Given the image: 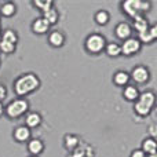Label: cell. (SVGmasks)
Masks as SVG:
<instances>
[{"instance_id": "cell-16", "label": "cell", "mask_w": 157, "mask_h": 157, "mask_svg": "<svg viewBox=\"0 0 157 157\" xmlns=\"http://www.w3.org/2000/svg\"><path fill=\"white\" fill-rule=\"evenodd\" d=\"M142 152L145 153V155H153V153H156L157 150V142L155 138H146L144 139V142H142Z\"/></svg>"}, {"instance_id": "cell-3", "label": "cell", "mask_w": 157, "mask_h": 157, "mask_svg": "<svg viewBox=\"0 0 157 157\" xmlns=\"http://www.w3.org/2000/svg\"><path fill=\"white\" fill-rule=\"evenodd\" d=\"M121 8L127 15H130L131 18H135L138 15H144L145 13L152 8V3L145 2V0H125L121 3Z\"/></svg>"}, {"instance_id": "cell-6", "label": "cell", "mask_w": 157, "mask_h": 157, "mask_svg": "<svg viewBox=\"0 0 157 157\" xmlns=\"http://www.w3.org/2000/svg\"><path fill=\"white\" fill-rule=\"evenodd\" d=\"M141 41L138 40L136 37H130L127 39V40L123 41V44L120 46V48H121V54L125 55V57H131V55L136 54V52L141 51Z\"/></svg>"}, {"instance_id": "cell-27", "label": "cell", "mask_w": 157, "mask_h": 157, "mask_svg": "<svg viewBox=\"0 0 157 157\" xmlns=\"http://www.w3.org/2000/svg\"><path fill=\"white\" fill-rule=\"evenodd\" d=\"M84 155H86V149H84V147L77 146L76 149L73 150V155H72L71 157H84Z\"/></svg>"}, {"instance_id": "cell-20", "label": "cell", "mask_w": 157, "mask_h": 157, "mask_svg": "<svg viewBox=\"0 0 157 157\" xmlns=\"http://www.w3.org/2000/svg\"><path fill=\"white\" fill-rule=\"evenodd\" d=\"M123 95L127 101H135L138 99L139 97V91L135 86H125L124 91H123Z\"/></svg>"}, {"instance_id": "cell-23", "label": "cell", "mask_w": 157, "mask_h": 157, "mask_svg": "<svg viewBox=\"0 0 157 157\" xmlns=\"http://www.w3.org/2000/svg\"><path fill=\"white\" fill-rule=\"evenodd\" d=\"M94 18H95V22H97L98 25H106L109 22L110 15H109V13L106 10H99V11H97Z\"/></svg>"}, {"instance_id": "cell-32", "label": "cell", "mask_w": 157, "mask_h": 157, "mask_svg": "<svg viewBox=\"0 0 157 157\" xmlns=\"http://www.w3.org/2000/svg\"><path fill=\"white\" fill-rule=\"evenodd\" d=\"M29 157H37V156H29Z\"/></svg>"}, {"instance_id": "cell-2", "label": "cell", "mask_w": 157, "mask_h": 157, "mask_svg": "<svg viewBox=\"0 0 157 157\" xmlns=\"http://www.w3.org/2000/svg\"><path fill=\"white\" fill-rule=\"evenodd\" d=\"M156 102V95L153 91H145L142 94H139L138 99H136L135 105H134V110L138 116L145 117L150 113V110L153 109Z\"/></svg>"}, {"instance_id": "cell-31", "label": "cell", "mask_w": 157, "mask_h": 157, "mask_svg": "<svg viewBox=\"0 0 157 157\" xmlns=\"http://www.w3.org/2000/svg\"><path fill=\"white\" fill-rule=\"evenodd\" d=\"M149 157H157V153H153V155H149Z\"/></svg>"}, {"instance_id": "cell-1", "label": "cell", "mask_w": 157, "mask_h": 157, "mask_svg": "<svg viewBox=\"0 0 157 157\" xmlns=\"http://www.w3.org/2000/svg\"><path fill=\"white\" fill-rule=\"evenodd\" d=\"M40 87V78L35 73L21 75L14 81V92L18 97H26L28 94L36 91Z\"/></svg>"}, {"instance_id": "cell-22", "label": "cell", "mask_w": 157, "mask_h": 157, "mask_svg": "<svg viewBox=\"0 0 157 157\" xmlns=\"http://www.w3.org/2000/svg\"><path fill=\"white\" fill-rule=\"evenodd\" d=\"M2 40L7 41V43H11V44H17L18 43V35H17V32L13 29H6L4 32H3Z\"/></svg>"}, {"instance_id": "cell-19", "label": "cell", "mask_w": 157, "mask_h": 157, "mask_svg": "<svg viewBox=\"0 0 157 157\" xmlns=\"http://www.w3.org/2000/svg\"><path fill=\"white\" fill-rule=\"evenodd\" d=\"M105 52L109 55V57H119V55H121V48H120V44L119 43H106L105 46Z\"/></svg>"}, {"instance_id": "cell-25", "label": "cell", "mask_w": 157, "mask_h": 157, "mask_svg": "<svg viewBox=\"0 0 157 157\" xmlns=\"http://www.w3.org/2000/svg\"><path fill=\"white\" fill-rule=\"evenodd\" d=\"M0 51H2L3 54H11V52L15 51V44H11L4 40H0Z\"/></svg>"}, {"instance_id": "cell-12", "label": "cell", "mask_w": 157, "mask_h": 157, "mask_svg": "<svg viewBox=\"0 0 157 157\" xmlns=\"http://www.w3.org/2000/svg\"><path fill=\"white\" fill-rule=\"evenodd\" d=\"M28 150H29V153L32 156H37L44 150V144L40 139H36V138L29 139L28 141Z\"/></svg>"}, {"instance_id": "cell-24", "label": "cell", "mask_w": 157, "mask_h": 157, "mask_svg": "<svg viewBox=\"0 0 157 157\" xmlns=\"http://www.w3.org/2000/svg\"><path fill=\"white\" fill-rule=\"evenodd\" d=\"M33 6L37 7L41 13H44V11L50 10L51 7H54V2H52V0H35Z\"/></svg>"}, {"instance_id": "cell-21", "label": "cell", "mask_w": 157, "mask_h": 157, "mask_svg": "<svg viewBox=\"0 0 157 157\" xmlns=\"http://www.w3.org/2000/svg\"><path fill=\"white\" fill-rule=\"evenodd\" d=\"M63 142H65V147L68 150H75L78 146V138L76 135H73V134H68V135H65Z\"/></svg>"}, {"instance_id": "cell-11", "label": "cell", "mask_w": 157, "mask_h": 157, "mask_svg": "<svg viewBox=\"0 0 157 157\" xmlns=\"http://www.w3.org/2000/svg\"><path fill=\"white\" fill-rule=\"evenodd\" d=\"M14 139L18 142H26L30 139V130L26 125H19L14 130Z\"/></svg>"}, {"instance_id": "cell-10", "label": "cell", "mask_w": 157, "mask_h": 157, "mask_svg": "<svg viewBox=\"0 0 157 157\" xmlns=\"http://www.w3.org/2000/svg\"><path fill=\"white\" fill-rule=\"evenodd\" d=\"M41 124V114L39 112H29L25 117V125L28 128H36Z\"/></svg>"}, {"instance_id": "cell-4", "label": "cell", "mask_w": 157, "mask_h": 157, "mask_svg": "<svg viewBox=\"0 0 157 157\" xmlns=\"http://www.w3.org/2000/svg\"><path fill=\"white\" fill-rule=\"evenodd\" d=\"M28 110H29V102L25 98H17V99L11 101L4 108V113L10 119H18L22 114L26 113Z\"/></svg>"}, {"instance_id": "cell-5", "label": "cell", "mask_w": 157, "mask_h": 157, "mask_svg": "<svg viewBox=\"0 0 157 157\" xmlns=\"http://www.w3.org/2000/svg\"><path fill=\"white\" fill-rule=\"evenodd\" d=\"M105 46L106 39L105 36L99 35V33H91V35L87 36L86 41H84V47L90 54H99L105 50Z\"/></svg>"}, {"instance_id": "cell-15", "label": "cell", "mask_w": 157, "mask_h": 157, "mask_svg": "<svg viewBox=\"0 0 157 157\" xmlns=\"http://www.w3.org/2000/svg\"><path fill=\"white\" fill-rule=\"evenodd\" d=\"M128 81H130V73L124 71H119L113 75V83L119 87H124L128 86Z\"/></svg>"}, {"instance_id": "cell-7", "label": "cell", "mask_w": 157, "mask_h": 157, "mask_svg": "<svg viewBox=\"0 0 157 157\" xmlns=\"http://www.w3.org/2000/svg\"><path fill=\"white\" fill-rule=\"evenodd\" d=\"M149 77H150V73H149V71H147V68H145V66H142V65L135 66V68L131 71V75H130V78H132V80L138 84L146 83V81L149 80Z\"/></svg>"}, {"instance_id": "cell-26", "label": "cell", "mask_w": 157, "mask_h": 157, "mask_svg": "<svg viewBox=\"0 0 157 157\" xmlns=\"http://www.w3.org/2000/svg\"><path fill=\"white\" fill-rule=\"evenodd\" d=\"M136 39L141 41V44H150L155 41V39L152 37L149 30H146V32H144V33H139V37H136Z\"/></svg>"}, {"instance_id": "cell-13", "label": "cell", "mask_w": 157, "mask_h": 157, "mask_svg": "<svg viewBox=\"0 0 157 157\" xmlns=\"http://www.w3.org/2000/svg\"><path fill=\"white\" fill-rule=\"evenodd\" d=\"M48 41L52 47H62L65 43V36L59 30H52L48 35Z\"/></svg>"}, {"instance_id": "cell-9", "label": "cell", "mask_w": 157, "mask_h": 157, "mask_svg": "<svg viewBox=\"0 0 157 157\" xmlns=\"http://www.w3.org/2000/svg\"><path fill=\"white\" fill-rule=\"evenodd\" d=\"M48 29H50V24L43 17H39L32 22V30L36 35H44V33L48 32Z\"/></svg>"}, {"instance_id": "cell-29", "label": "cell", "mask_w": 157, "mask_h": 157, "mask_svg": "<svg viewBox=\"0 0 157 157\" xmlns=\"http://www.w3.org/2000/svg\"><path fill=\"white\" fill-rule=\"evenodd\" d=\"M6 97H7V90H6L4 86L0 84V102H2V99H4Z\"/></svg>"}, {"instance_id": "cell-18", "label": "cell", "mask_w": 157, "mask_h": 157, "mask_svg": "<svg viewBox=\"0 0 157 157\" xmlns=\"http://www.w3.org/2000/svg\"><path fill=\"white\" fill-rule=\"evenodd\" d=\"M43 18L46 19V21L50 24V26H51V25H54V24L58 22V19H59V14H58V11L55 10L54 7H51L50 10H47V11L43 13Z\"/></svg>"}, {"instance_id": "cell-8", "label": "cell", "mask_w": 157, "mask_h": 157, "mask_svg": "<svg viewBox=\"0 0 157 157\" xmlns=\"http://www.w3.org/2000/svg\"><path fill=\"white\" fill-rule=\"evenodd\" d=\"M114 33H116L117 39L124 41L131 37L132 29H131L130 24H127V22H119V24L116 25V28H114Z\"/></svg>"}, {"instance_id": "cell-30", "label": "cell", "mask_w": 157, "mask_h": 157, "mask_svg": "<svg viewBox=\"0 0 157 157\" xmlns=\"http://www.w3.org/2000/svg\"><path fill=\"white\" fill-rule=\"evenodd\" d=\"M3 113H4V108H3V103L0 102V116H2Z\"/></svg>"}, {"instance_id": "cell-33", "label": "cell", "mask_w": 157, "mask_h": 157, "mask_svg": "<svg viewBox=\"0 0 157 157\" xmlns=\"http://www.w3.org/2000/svg\"><path fill=\"white\" fill-rule=\"evenodd\" d=\"M0 32H2V26H0Z\"/></svg>"}, {"instance_id": "cell-17", "label": "cell", "mask_w": 157, "mask_h": 157, "mask_svg": "<svg viewBox=\"0 0 157 157\" xmlns=\"http://www.w3.org/2000/svg\"><path fill=\"white\" fill-rule=\"evenodd\" d=\"M17 11V6L13 2H4L0 6V15L3 17H13Z\"/></svg>"}, {"instance_id": "cell-14", "label": "cell", "mask_w": 157, "mask_h": 157, "mask_svg": "<svg viewBox=\"0 0 157 157\" xmlns=\"http://www.w3.org/2000/svg\"><path fill=\"white\" fill-rule=\"evenodd\" d=\"M134 19V28H135V30L138 33H144V32H146L147 29H149V22H147V19L145 18L144 15H138V17H135V18H132Z\"/></svg>"}, {"instance_id": "cell-28", "label": "cell", "mask_w": 157, "mask_h": 157, "mask_svg": "<svg viewBox=\"0 0 157 157\" xmlns=\"http://www.w3.org/2000/svg\"><path fill=\"white\" fill-rule=\"evenodd\" d=\"M130 157H146V155H145V153L142 152L141 149H135L132 153H131Z\"/></svg>"}]
</instances>
